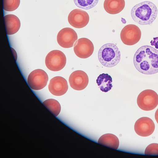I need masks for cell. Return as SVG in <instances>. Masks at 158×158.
Returning a JSON list of instances; mask_svg holds the SVG:
<instances>
[{"label":"cell","mask_w":158,"mask_h":158,"mask_svg":"<svg viewBox=\"0 0 158 158\" xmlns=\"http://www.w3.org/2000/svg\"><path fill=\"white\" fill-rule=\"evenodd\" d=\"M66 58L65 54L59 50H53L49 52L45 59L47 67L50 70L57 71L62 69L65 66Z\"/></svg>","instance_id":"5b68a950"},{"label":"cell","mask_w":158,"mask_h":158,"mask_svg":"<svg viewBox=\"0 0 158 158\" xmlns=\"http://www.w3.org/2000/svg\"><path fill=\"white\" fill-rule=\"evenodd\" d=\"M48 80V76L46 72L42 69H38L30 73L27 78V83L32 89L39 90L46 85Z\"/></svg>","instance_id":"52a82bcc"},{"label":"cell","mask_w":158,"mask_h":158,"mask_svg":"<svg viewBox=\"0 0 158 158\" xmlns=\"http://www.w3.org/2000/svg\"><path fill=\"white\" fill-rule=\"evenodd\" d=\"M155 116V119L157 123H158V108L156 111Z\"/></svg>","instance_id":"603a6c76"},{"label":"cell","mask_w":158,"mask_h":158,"mask_svg":"<svg viewBox=\"0 0 158 158\" xmlns=\"http://www.w3.org/2000/svg\"><path fill=\"white\" fill-rule=\"evenodd\" d=\"M48 88L50 92L53 95L60 96L67 92L68 85L65 78L60 76H56L50 80Z\"/></svg>","instance_id":"4fadbf2b"},{"label":"cell","mask_w":158,"mask_h":158,"mask_svg":"<svg viewBox=\"0 0 158 158\" xmlns=\"http://www.w3.org/2000/svg\"><path fill=\"white\" fill-rule=\"evenodd\" d=\"M74 52L78 57L83 59L90 57L94 51V46L89 39L82 38L77 40L73 45Z\"/></svg>","instance_id":"ba28073f"},{"label":"cell","mask_w":158,"mask_h":158,"mask_svg":"<svg viewBox=\"0 0 158 158\" xmlns=\"http://www.w3.org/2000/svg\"><path fill=\"white\" fill-rule=\"evenodd\" d=\"M77 40V35L76 32L69 27L62 29L59 32L57 36L58 44L64 48L73 47Z\"/></svg>","instance_id":"9c48e42d"},{"label":"cell","mask_w":158,"mask_h":158,"mask_svg":"<svg viewBox=\"0 0 158 158\" xmlns=\"http://www.w3.org/2000/svg\"><path fill=\"white\" fill-rule=\"evenodd\" d=\"M68 21L73 27L77 28H82L88 23L89 16L85 11L80 9H75L69 14Z\"/></svg>","instance_id":"30bf717a"},{"label":"cell","mask_w":158,"mask_h":158,"mask_svg":"<svg viewBox=\"0 0 158 158\" xmlns=\"http://www.w3.org/2000/svg\"><path fill=\"white\" fill-rule=\"evenodd\" d=\"M133 62L136 69L145 74L158 73V50L152 47L144 45L135 52Z\"/></svg>","instance_id":"6da1fadb"},{"label":"cell","mask_w":158,"mask_h":158,"mask_svg":"<svg viewBox=\"0 0 158 158\" xmlns=\"http://www.w3.org/2000/svg\"><path fill=\"white\" fill-rule=\"evenodd\" d=\"M155 128L153 120L148 117H142L138 119L134 125V130L138 135L147 137L151 135Z\"/></svg>","instance_id":"8fae6325"},{"label":"cell","mask_w":158,"mask_h":158,"mask_svg":"<svg viewBox=\"0 0 158 158\" xmlns=\"http://www.w3.org/2000/svg\"><path fill=\"white\" fill-rule=\"evenodd\" d=\"M144 154L145 155H158V143H154L149 145L146 148Z\"/></svg>","instance_id":"44dd1931"},{"label":"cell","mask_w":158,"mask_h":158,"mask_svg":"<svg viewBox=\"0 0 158 158\" xmlns=\"http://www.w3.org/2000/svg\"><path fill=\"white\" fill-rule=\"evenodd\" d=\"M75 5L78 7L85 10L90 9L95 6L98 0H73Z\"/></svg>","instance_id":"d6986e66"},{"label":"cell","mask_w":158,"mask_h":158,"mask_svg":"<svg viewBox=\"0 0 158 158\" xmlns=\"http://www.w3.org/2000/svg\"><path fill=\"white\" fill-rule=\"evenodd\" d=\"M150 43L152 46H154L156 49H158V37L153 38V40H151Z\"/></svg>","instance_id":"7402d4cb"},{"label":"cell","mask_w":158,"mask_h":158,"mask_svg":"<svg viewBox=\"0 0 158 158\" xmlns=\"http://www.w3.org/2000/svg\"><path fill=\"white\" fill-rule=\"evenodd\" d=\"M69 82L71 87L77 90L85 89L89 83V78L85 72L77 70L73 72L69 78Z\"/></svg>","instance_id":"7c38bea8"},{"label":"cell","mask_w":158,"mask_h":158,"mask_svg":"<svg viewBox=\"0 0 158 158\" xmlns=\"http://www.w3.org/2000/svg\"><path fill=\"white\" fill-rule=\"evenodd\" d=\"M98 143L115 150H117L119 145L118 138L115 135L110 133L102 135L99 139Z\"/></svg>","instance_id":"2e32d148"},{"label":"cell","mask_w":158,"mask_h":158,"mask_svg":"<svg viewBox=\"0 0 158 158\" xmlns=\"http://www.w3.org/2000/svg\"><path fill=\"white\" fill-rule=\"evenodd\" d=\"M125 6L124 0H105L104 3V7L106 11L113 15L121 12Z\"/></svg>","instance_id":"9a60e30c"},{"label":"cell","mask_w":158,"mask_h":158,"mask_svg":"<svg viewBox=\"0 0 158 158\" xmlns=\"http://www.w3.org/2000/svg\"><path fill=\"white\" fill-rule=\"evenodd\" d=\"M20 0H2L3 9L6 11H12L19 6Z\"/></svg>","instance_id":"ffe728a7"},{"label":"cell","mask_w":158,"mask_h":158,"mask_svg":"<svg viewBox=\"0 0 158 158\" xmlns=\"http://www.w3.org/2000/svg\"><path fill=\"white\" fill-rule=\"evenodd\" d=\"M4 20L6 34L11 35L16 33L20 27V22L19 18L12 14L4 16Z\"/></svg>","instance_id":"5bb4252c"},{"label":"cell","mask_w":158,"mask_h":158,"mask_svg":"<svg viewBox=\"0 0 158 158\" xmlns=\"http://www.w3.org/2000/svg\"><path fill=\"white\" fill-rule=\"evenodd\" d=\"M137 103L139 107L142 110H152L158 105V95L155 91L151 89L143 90L137 97Z\"/></svg>","instance_id":"277c9868"},{"label":"cell","mask_w":158,"mask_h":158,"mask_svg":"<svg viewBox=\"0 0 158 158\" xmlns=\"http://www.w3.org/2000/svg\"><path fill=\"white\" fill-rule=\"evenodd\" d=\"M43 105L55 117L57 116L61 110V106L59 102L53 99H49L42 103Z\"/></svg>","instance_id":"ac0fdd59"},{"label":"cell","mask_w":158,"mask_h":158,"mask_svg":"<svg viewBox=\"0 0 158 158\" xmlns=\"http://www.w3.org/2000/svg\"><path fill=\"white\" fill-rule=\"evenodd\" d=\"M155 5L151 2L146 1L134 6L131 9V17L135 22L141 25H152L157 14Z\"/></svg>","instance_id":"7a4b0ae2"},{"label":"cell","mask_w":158,"mask_h":158,"mask_svg":"<svg viewBox=\"0 0 158 158\" xmlns=\"http://www.w3.org/2000/svg\"><path fill=\"white\" fill-rule=\"evenodd\" d=\"M98 57L101 64L107 67L116 65L120 61V52L115 44L108 43L103 45L99 49Z\"/></svg>","instance_id":"3957f363"},{"label":"cell","mask_w":158,"mask_h":158,"mask_svg":"<svg viewBox=\"0 0 158 158\" xmlns=\"http://www.w3.org/2000/svg\"><path fill=\"white\" fill-rule=\"evenodd\" d=\"M111 77L107 73L100 74L96 80L99 88L102 91L105 92H107L111 89L113 87Z\"/></svg>","instance_id":"e0dca14e"},{"label":"cell","mask_w":158,"mask_h":158,"mask_svg":"<svg viewBox=\"0 0 158 158\" xmlns=\"http://www.w3.org/2000/svg\"><path fill=\"white\" fill-rule=\"evenodd\" d=\"M141 32L139 28L134 24H128L125 26L120 33V38L123 43L127 45H132L140 40Z\"/></svg>","instance_id":"8992f818"}]
</instances>
